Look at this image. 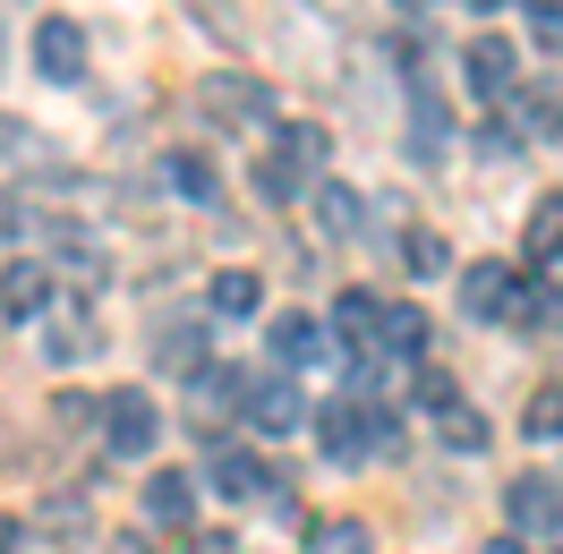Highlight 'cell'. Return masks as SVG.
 <instances>
[{
  "label": "cell",
  "instance_id": "1",
  "mask_svg": "<svg viewBox=\"0 0 563 554\" xmlns=\"http://www.w3.org/2000/svg\"><path fill=\"white\" fill-rule=\"evenodd\" d=\"M401 444V418L376 410V401H333V410L317 418V452L333 461V469H358V461H376V452Z\"/></svg>",
  "mask_w": 563,
  "mask_h": 554
},
{
  "label": "cell",
  "instance_id": "2",
  "mask_svg": "<svg viewBox=\"0 0 563 554\" xmlns=\"http://www.w3.org/2000/svg\"><path fill=\"white\" fill-rule=\"evenodd\" d=\"M197 111L213 129H265L274 95H265V77H247V69H213V77H197Z\"/></svg>",
  "mask_w": 563,
  "mask_h": 554
},
{
  "label": "cell",
  "instance_id": "3",
  "mask_svg": "<svg viewBox=\"0 0 563 554\" xmlns=\"http://www.w3.org/2000/svg\"><path fill=\"white\" fill-rule=\"evenodd\" d=\"M504 529H512V538H555L563 529V486L547 478V469H521V478L504 486Z\"/></svg>",
  "mask_w": 563,
  "mask_h": 554
},
{
  "label": "cell",
  "instance_id": "4",
  "mask_svg": "<svg viewBox=\"0 0 563 554\" xmlns=\"http://www.w3.org/2000/svg\"><path fill=\"white\" fill-rule=\"evenodd\" d=\"M103 444L120 461H145V452L163 444V410L145 401V392H103Z\"/></svg>",
  "mask_w": 563,
  "mask_h": 554
},
{
  "label": "cell",
  "instance_id": "5",
  "mask_svg": "<svg viewBox=\"0 0 563 554\" xmlns=\"http://www.w3.org/2000/svg\"><path fill=\"white\" fill-rule=\"evenodd\" d=\"M461 77H470L478 103H504V95L521 86V52H512L504 35H470V43H461Z\"/></svg>",
  "mask_w": 563,
  "mask_h": 554
},
{
  "label": "cell",
  "instance_id": "6",
  "mask_svg": "<svg viewBox=\"0 0 563 554\" xmlns=\"http://www.w3.org/2000/svg\"><path fill=\"white\" fill-rule=\"evenodd\" d=\"M35 77H52V86H77L86 77V26L77 18H35Z\"/></svg>",
  "mask_w": 563,
  "mask_h": 554
},
{
  "label": "cell",
  "instance_id": "7",
  "mask_svg": "<svg viewBox=\"0 0 563 554\" xmlns=\"http://www.w3.org/2000/svg\"><path fill=\"white\" fill-rule=\"evenodd\" d=\"M240 418L256 426V435H299V426H308L317 410L299 401V384L282 376V384H247V410H240Z\"/></svg>",
  "mask_w": 563,
  "mask_h": 554
},
{
  "label": "cell",
  "instance_id": "8",
  "mask_svg": "<svg viewBox=\"0 0 563 554\" xmlns=\"http://www.w3.org/2000/svg\"><path fill=\"white\" fill-rule=\"evenodd\" d=\"M461 308L478 315V324H512V315H521V274H504V265H470V274H461Z\"/></svg>",
  "mask_w": 563,
  "mask_h": 554
},
{
  "label": "cell",
  "instance_id": "9",
  "mask_svg": "<svg viewBox=\"0 0 563 554\" xmlns=\"http://www.w3.org/2000/svg\"><path fill=\"white\" fill-rule=\"evenodd\" d=\"M206 478H213V495H222V503H247V495H265V461H256V452L247 444H206Z\"/></svg>",
  "mask_w": 563,
  "mask_h": 554
},
{
  "label": "cell",
  "instance_id": "10",
  "mask_svg": "<svg viewBox=\"0 0 563 554\" xmlns=\"http://www.w3.org/2000/svg\"><path fill=\"white\" fill-rule=\"evenodd\" d=\"M265 350H274L282 376H299V367H317V358H324V324H317V315H299V308H282L274 333H265Z\"/></svg>",
  "mask_w": 563,
  "mask_h": 554
},
{
  "label": "cell",
  "instance_id": "11",
  "mask_svg": "<svg viewBox=\"0 0 563 554\" xmlns=\"http://www.w3.org/2000/svg\"><path fill=\"white\" fill-rule=\"evenodd\" d=\"M188 512H197V478L188 469H145V520L188 529Z\"/></svg>",
  "mask_w": 563,
  "mask_h": 554
},
{
  "label": "cell",
  "instance_id": "12",
  "mask_svg": "<svg viewBox=\"0 0 563 554\" xmlns=\"http://www.w3.org/2000/svg\"><path fill=\"white\" fill-rule=\"evenodd\" d=\"M163 179H172L188 206H206V213H222V171H213L197 145H172V163H163Z\"/></svg>",
  "mask_w": 563,
  "mask_h": 554
},
{
  "label": "cell",
  "instance_id": "13",
  "mask_svg": "<svg viewBox=\"0 0 563 554\" xmlns=\"http://www.w3.org/2000/svg\"><path fill=\"white\" fill-rule=\"evenodd\" d=\"M333 333H342L358 358H376V333H385V299H367V290H342V299H333Z\"/></svg>",
  "mask_w": 563,
  "mask_h": 554
},
{
  "label": "cell",
  "instance_id": "14",
  "mask_svg": "<svg viewBox=\"0 0 563 554\" xmlns=\"http://www.w3.org/2000/svg\"><path fill=\"white\" fill-rule=\"evenodd\" d=\"M43 308H52V274L26 265V256H18V265H0V315H18V324H26V315H43Z\"/></svg>",
  "mask_w": 563,
  "mask_h": 554
},
{
  "label": "cell",
  "instance_id": "15",
  "mask_svg": "<svg viewBox=\"0 0 563 554\" xmlns=\"http://www.w3.org/2000/svg\"><path fill=\"white\" fill-rule=\"evenodd\" d=\"M444 145H453V111L419 86L410 95V163H444Z\"/></svg>",
  "mask_w": 563,
  "mask_h": 554
},
{
  "label": "cell",
  "instance_id": "16",
  "mask_svg": "<svg viewBox=\"0 0 563 554\" xmlns=\"http://www.w3.org/2000/svg\"><path fill=\"white\" fill-rule=\"evenodd\" d=\"M256 308H265V281L247 274V265H222L206 281V315H256Z\"/></svg>",
  "mask_w": 563,
  "mask_h": 554
},
{
  "label": "cell",
  "instance_id": "17",
  "mask_svg": "<svg viewBox=\"0 0 563 554\" xmlns=\"http://www.w3.org/2000/svg\"><path fill=\"white\" fill-rule=\"evenodd\" d=\"M206 315H179V324H163V350H154V358H163V367H172V376H197V367H206Z\"/></svg>",
  "mask_w": 563,
  "mask_h": 554
},
{
  "label": "cell",
  "instance_id": "18",
  "mask_svg": "<svg viewBox=\"0 0 563 554\" xmlns=\"http://www.w3.org/2000/svg\"><path fill=\"white\" fill-rule=\"evenodd\" d=\"M95 350H103V324H95V315H60V324L43 333V358H52V367H77V358H95Z\"/></svg>",
  "mask_w": 563,
  "mask_h": 554
},
{
  "label": "cell",
  "instance_id": "19",
  "mask_svg": "<svg viewBox=\"0 0 563 554\" xmlns=\"http://www.w3.org/2000/svg\"><path fill=\"white\" fill-rule=\"evenodd\" d=\"M376 358H427V308H385V333H376Z\"/></svg>",
  "mask_w": 563,
  "mask_h": 554
},
{
  "label": "cell",
  "instance_id": "20",
  "mask_svg": "<svg viewBox=\"0 0 563 554\" xmlns=\"http://www.w3.org/2000/svg\"><path fill=\"white\" fill-rule=\"evenodd\" d=\"M274 154H282V163H290V171H308V179H317V171H324V154H333V137H324L317 120H282Z\"/></svg>",
  "mask_w": 563,
  "mask_h": 554
},
{
  "label": "cell",
  "instance_id": "21",
  "mask_svg": "<svg viewBox=\"0 0 563 554\" xmlns=\"http://www.w3.org/2000/svg\"><path fill=\"white\" fill-rule=\"evenodd\" d=\"M529 256H538V265L563 256V188H547V197L529 206Z\"/></svg>",
  "mask_w": 563,
  "mask_h": 554
},
{
  "label": "cell",
  "instance_id": "22",
  "mask_svg": "<svg viewBox=\"0 0 563 554\" xmlns=\"http://www.w3.org/2000/svg\"><path fill=\"white\" fill-rule=\"evenodd\" d=\"M197 410H206V426L213 410H247V376L240 367H197Z\"/></svg>",
  "mask_w": 563,
  "mask_h": 554
},
{
  "label": "cell",
  "instance_id": "23",
  "mask_svg": "<svg viewBox=\"0 0 563 554\" xmlns=\"http://www.w3.org/2000/svg\"><path fill=\"white\" fill-rule=\"evenodd\" d=\"M521 120L538 129V137H563V77H538L521 95Z\"/></svg>",
  "mask_w": 563,
  "mask_h": 554
},
{
  "label": "cell",
  "instance_id": "24",
  "mask_svg": "<svg viewBox=\"0 0 563 554\" xmlns=\"http://www.w3.org/2000/svg\"><path fill=\"white\" fill-rule=\"evenodd\" d=\"M308 554H376V538H367V520H317Z\"/></svg>",
  "mask_w": 563,
  "mask_h": 554
},
{
  "label": "cell",
  "instance_id": "25",
  "mask_svg": "<svg viewBox=\"0 0 563 554\" xmlns=\"http://www.w3.org/2000/svg\"><path fill=\"white\" fill-rule=\"evenodd\" d=\"M401 265H410V274H453V247H444V231H401Z\"/></svg>",
  "mask_w": 563,
  "mask_h": 554
},
{
  "label": "cell",
  "instance_id": "26",
  "mask_svg": "<svg viewBox=\"0 0 563 554\" xmlns=\"http://www.w3.org/2000/svg\"><path fill=\"white\" fill-rule=\"evenodd\" d=\"M35 529L43 538H86V495H43Z\"/></svg>",
  "mask_w": 563,
  "mask_h": 554
},
{
  "label": "cell",
  "instance_id": "27",
  "mask_svg": "<svg viewBox=\"0 0 563 554\" xmlns=\"http://www.w3.org/2000/svg\"><path fill=\"white\" fill-rule=\"evenodd\" d=\"M435 435H444L453 452H478V444H487V418L470 410V401H453V410H435Z\"/></svg>",
  "mask_w": 563,
  "mask_h": 554
},
{
  "label": "cell",
  "instance_id": "28",
  "mask_svg": "<svg viewBox=\"0 0 563 554\" xmlns=\"http://www.w3.org/2000/svg\"><path fill=\"white\" fill-rule=\"evenodd\" d=\"M0 163H18V171H52V154H43V137L26 129V120L0 129Z\"/></svg>",
  "mask_w": 563,
  "mask_h": 554
},
{
  "label": "cell",
  "instance_id": "29",
  "mask_svg": "<svg viewBox=\"0 0 563 554\" xmlns=\"http://www.w3.org/2000/svg\"><path fill=\"white\" fill-rule=\"evenodd\" d=\"M299 188H308V171H290L282 154H265V163H256V197H265V206H290Z\"/></svg>",
  "mask_w": 563,
  "mask_h": 554
},
{
  "label": "cell",
  "instance_id": "30",
  "mask_svg": "<svg viewBox=\"0 0 563 554\" xmlns=\"http://www.w3.org/2000/svg\"><path fill=\"white\" fill-rule=\"evenodd\" d=\"M317 206H324V231H358V222H367L358 188H342V179H324V188H317Z\"/></svg>",
  "mask_w": 563,
  "mask_h": 554
},
{
  "label": "cell",
  "instance_id": "31",
  "mask_svg": "<svg viewBox=\"0 0 563 554\" xmlns=\"http://www.w3.org/2000/svg\"><path fill=\"white\" fill-rule=\"evenodd\" d=\"M512 324H538V333L555 324V333H563V290H547V281H521V315H512Z\"/></svg>",
  "mask_w": 563,
  "mask_h": 554
},
{
  "label": "cell",
  "instance_id": "32",
  "mask_svg": "<svg viewBox=\"0 0 563 554\" xmlns=\"http://www.w3.org/2000/svg\"><path fill=\"white\" fill-rule=\"evenodd\" d=\"M470 154H478V163H512V154H521V129H512V120H478Z\"/></svg>",
  "mask_w": 563,
  "mask_h": 554
},
{
  "label": "cell",
  "instance_id": "33",
  "mask_svg": "<svg viewBox=\"0 0 563 554\" xmlns=\"http://www.w3.org/2000/svg\"><path fill=\"white\" fill-rule=\"evenodd\" d=\"M521 435H529V444H555V435H563V392H538V401H529Z\"/></svg>",
  "mask_w": 563,
  "mask_h": 554
},
{
  "label": "cell",
  "instance_id": "34",
  "mask_svg": "<svg viewBox=\"0 0 563 554\" xmlns=\"http://www.w3.org/2000/svg\"><path fill=\"white\" fill-rule=\"evenodd\" d=\"M52 418H60V426H103V401H95V392H60Z\"/></svg>",
  "mask_w": 563,
  "mask_h": 554
},
{
  "label": "cell",
  "instance_id": "35",
  "mask_svg": "<svg viewBox=\"0 0 563 554\" xmlns=\"http://www.w3.org/2000/svg\"><path fill=\"white\" fill-rule=\"evenodd\" d=\"M529 9V26H538V35H563V0H521Z\"/></svg>",
  "mask_w": 563,
  "mask_h": 554
},
{
  "label": "cell",
  "instance_id": "36",
  "mask_svg": "<svg viewBox=\"0 0 563 554\" xmlns=\"http://www.w3.org/2000/svg\"><path fill=\"white\" fill-rule=\"evenodd\" d=\"M179 554H240V546H231V538L213 529V538H188V546H179Z\"/></svg>",
  "mask_w": 563,
  "mask_h": 554
},
{
  "label": "cell",
  "instance_id": "37",
  "mask_svg": "<svg viewBox=\"0 0 563 554\" xmlns=\"http://www.w3.org/2000/svg\"><path fill=\"white\" fill-rule=\"evenodd\" d=\"M18 546H26V520H9V512H0V554H18Z\"/></svg>",
  "mask_w": 563,
  "mask_h": 554
},
{
  "label": "cell",
  "instance_id": "38",
  "mask_svg": "<svg viewBox=\"0 0 563 554\" xmlns=\"http://www.w3.org/2000/svg\"><path fill=\"white\" fill-rule=\"evenodd\" d=\"M487 554H529V546L512 538V529H504V538H487Z\"/></svg>",
  "mask_w": 563,
  "mask_h": 554
},
{
  "label": "cell",
  "instance_id": "39",
  "mask_svg": "<svg viewBox=\"0 0 563 554\" xmlns=\"http://www.w3.org/2000/svg\"><path fill=\"white\" fill-rule=\"evenodd\" d=\"M111 554H154V546H145V538H111Z\"/></svg>",
  "mask_w": 563,
  "mask_h": 554
},
{
  "label": "cell",
  "instance_id": "40",
  "mask_svg": "<svg viewBox=\"0 0 563 554\" xmlns=\"http://www.w3.org/2000/svg\"><path fill=\"white\" fill-rule=\"evenodd\" d=\"M393 9H401V18H427V9H435V0H393Z\"/></svg>",
  "mask_w": 563,
  "mask_h": 554
},
{
  "label": "cell",
  "instance_id": "41",
  "mask_svg": "<svg viewBox=\"0 0 563 554\" xmlns=\"http://www.w3.org/2000/svg\"><path fill=\"white\" fill-rule=\"evenodd\" d=\"M470 9H512V0H470Z\"/></svg>",
  "mask_w": 563,
  "mask_h": 554
},
{
  "label": "cell",
  "instance_id": "42",
  "mask_svg": "<svg viewBox=\"0 0 563 554\" xmlns=\"http://www.w3.org/2000/svg\"><path fill=\"white\" fill-rule=\"evenodd\" d=\"M317 9H351V0H317Z\"/></svg>",
  "mask_w": 563,
  "mask_h": 554
},
{
  "label": "cell",
  "instance_id": "43",
  "mask_svg": "<svg viewBox=\"0 0 563 554\" xmlns=\"http://www.w3.org/2000/svg\"><path fill=\"white\" fill-rule=\"evenodd\" d=\"M555 554H563V546H555Z\"/></svg>",
  "mask_w": 563,
  "mask_h": 554
}]
</instances>
